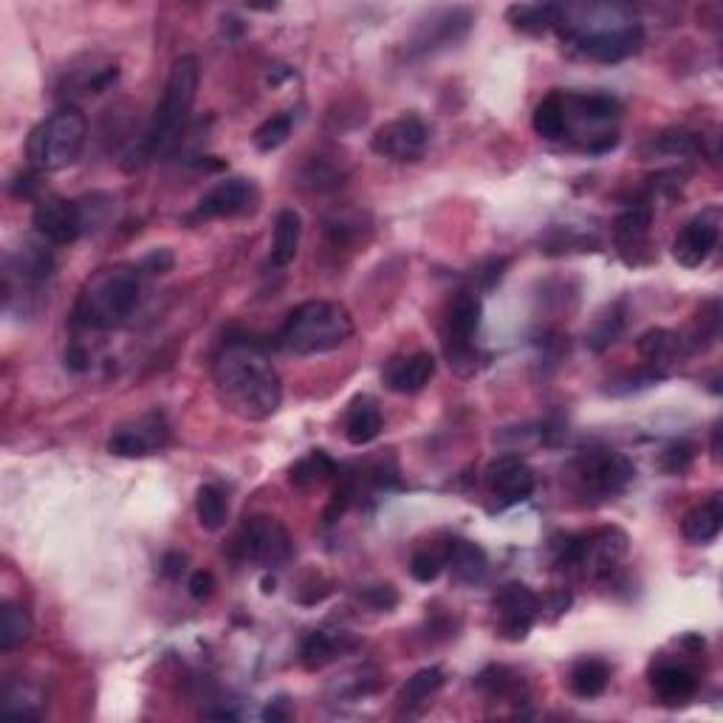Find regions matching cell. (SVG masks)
I'll return each instance as SVG.
<instances>
[{"label":"cell","mask_w":723,"mask_h":723,"mask_svg":"<svg viewBox=\"0 0 723 723\" xmlns=\"http://www.w3.org/2000/svg\"><path fill=\"white\" fill-rule=\"evenodd\" d=\"M215 396L232 415L243 421H267L283 402L278 368L258 342L229 340L212 362Z\"/></svg>","instance_id":"1"},{"label":"cell","mask_w":723,"mask_h":723,"mask_svg":"<svg viewBox=\"0 0 723 723\" xmlns=\"http://www.w3.org/2000/svg\"><path fill=\"white\" fill-rule=\"evenodd\" d=\"M588 18H569L563 7V20L556 26L560 40L594 62H622L639 54L644 46V29L633 18H622L624 9L616 7H582Z\"/></svg>","instance_id":"2"},{"label":"cell","mask_w":723,"mask_h":723,"mask_svg":"<svg viewBox=\"0 0 723 723\" xmlns=\"http://www.w3.org/2000/svg\"><path fill=\"white\" fill-rule=\"evenodd\" d=\"M139 300H142V269H100L82 285L71 311V325L80 331H113L133 317Z\"/></svg>","instance_id":"3"},{"label":"cell","mask_w":723,"mask_h":723,"mask_svg":"<svg viewBox=\"0 0 723 723\" xmlns=\"http://www.w3.org/2000/svg\"><path fill=\"white\" fill-rule=\"evenodd\" d=\"M199 57H179L173 62V69H170L168 82H164L161 102L155 106L153 119H150V128L144 133L142 148H139V159H161V155H168L181 142V133H184L187 122H190L192 106H195V97H199Z\"/></svg>","instance_id":"4"},{"label":"cell","mask_w":723,"mask_h":723,"mask_svg":"<svg viewBox=\"0 0 723 723\" xmlns=\"http://www.w3.org/2000/svg\"><path fill=\"white\" fill-rule=\"evenodd\" d=\"M353 337V320L340 303L331 300H309L291 309L280 328L278 342L294 357H320L340 351Z\"/></svg>","instance_id":"5"},{"label":"cell","mask_w":723,"mask_h":723,"mask_svg":"<svg viewBox=\"0 0 723 723\" xmlns=\"http://www.w3.org/2000/svg\"><path fill=\"white\" fill-rule=\"evenodd\" d=\"M88 139V119L80 108L66 106L43 119L29 133L26 159L34 173H57L80 159Z\"/></svg>","instance_id":"6"},{"label":"cell","mask_w":723,"mask_h":723,"mask_svg":"<svg viewBox=\"0 0 723 723\" xmlns=\"http://www.w3.org/2000/svg\"><path fill=\"white\" fill-rule=\"evenodd\" d=\"M483 305L475 291H461L452 300L444 322V353L450 359V368L461 376H475L481 368V351L475 348V334L481 328Z\"/></svg>","instance_id":"7"},{"label":"cell","mask_w":723,"mask_h":723,"mask_svg":"<svg viewBox=\"0 0 723 723\" xmlns=\"http://www.w3.org/2000/svg\"><path fill=\"white\" fill-rule=\"evenodd\" d=\"M235 554L241 563L260 565V569H280L294 556V543L278 518L254 514L238 532Z\"/></svg>","instance_id":"8"},{"label":"cell","mask_w":723,"mask_h":723,"mask_svg":"<svg viewBox=\"0 0 723 723\" xmlns=\"http://www.w3.org/2000/svg\"><path fill=\"white\" fill-rule=\"evenodd\" d=\"M636 466L627 455L613 450H594L576 461V478L585 495L596 498V501H613L631 486Z\"/></svg>","instance_id":"9"},{"label":"cell","mask_w":723,"mask_h":723,"mask_svg":"<svg viewBox=\"0 0 723 723\" xmlns=\"http://www.w3.org/2000/svg\"><path fill=\"white\" fill-rule=\"evenodd\" d=\"M498 636L506 642H523L540 616V596L523 582H506L495 594Z\"/></svg>","instance_id":"10"},{"label":"cell","mask_w":723,"mask_h":723,"mask_svg":"<svg viewBox=\"0 0 723 723\" xmlns=\"http://www.w3.org/2000/svg\"><path fill=\"white\" fill-rule=\"evenodd\" d=\"M426 142H430V130H426L424 119H419L415 113H404L399 119H390L373 133L371 150L382 159L410 164L426 153Z\"/></svg>","instance_id":"11"},{"label":"cell","mask_w":723,"mask_h":723,"mask_svg":"<svg viewBox=\"0 0 723 723\" xmlns=\"http://www.w3.org/2000/svg\"><path fill=\"white\" fill-rule=\"evenodd\" d=\"M717 241H721V210L706 207L679 229V235L673 241L675 263L684 269L704 267L710 254L715 252Z\"/></svg>","instance_id":"12"},{"label":"cell","mask_w":723,"mask_h":723,"mask_svg":"<svg viewBox=\"0 0 723 723\" xmlns=\"http://www.w3.org/2000/svg\"><path fill=\"white\" fill-rule=\"evenodd\" d=\"M31 227L51 247H71L86 232L80 204L62 199V195H46V199H40V204L34 207V215H31Z\"/></svg>","instance_id":"13"},{"label":"cell","mask_w":723,"mask_h":723,"mask_svg":"<svg viewBox=\"0 0 723 723\" xmlns=\"http://www.w3.org/2000/svg\"><path fill=\"white\" fill-rule=\"evenodd\" d=\"M486 489L489 495L498 501V509H509L525 503L534 495L538 478H534V470L525 464L523 458L501 455L498 461L489 464Z\"/></svg>","instance_id":"14"},{"label":"cell","mask_w":723,"mask_h":723,"mask_svg":"<svg viewBox=\"0 0 723 723\" xmlns=\"http://www.w3.org/2000/svg\"><path fill=\"white\" fill-rule=\"evenodd\" d=\"M260 204V192L249 179H223L201 195L195 218H241L252 215Z\"/></svg>","instance_id":"15"},{"label":"cell","mask_w":723,"mask_h":723,"mask_svg":"<svg viewBox=\"0 0 723 723\" xmlns=\"http://www.w3.org/2000/svg\"><path fill=\"white\" fill-rule=\"evenodd\" d=\"M472 23H475V14L466 7H452L441 9V12L430 14V20L419 26L413 38V49L419 54H433V51L450 49V46L461 43L472 31Z\"/></svg>","instance_id":"16"},{"label":"cell","mask_w":723,"mask_h":723,"mask_svg":"<svg viewBox=\"0 0 723 723\" xmlns=\"http://www.w3.org/2000/svg\"><path fill=\"white\" fill-rule=\"evenodd\" d=\"M170 441V426L161 413H148L137 424L119 426L108 439V452L117 458H148L164 450Z\"/></svg>","instance_id":"17"},{"label":"cell","mask_w":723,"mask_h":723,"mask_svg":"<svg viewBox=\"0 0 723 723\" xmlns=\"http://www.w3.org/2000/svg\"><path fill=\"white\" fill-rule=\"evenodd\" d=\"M650 221L653 212L647 204H631L613 223V241L624 263L642 267L650 260Z\"/></svg>","instance_id":"18"},{"label":"cell","mask_w":723,"mask_h":723,"mask_svg":"<svg viewBox=\"0 0 723 723\" xmlns=\"http://www.w3.org/2000/svg\"><path fill=\"white\" fill-rule=\"evenodd\" d=\"M433 376L435 359L433 353L426 351L410 353V357H393L382 371L388 390H393L399 396H415V393H421L430 384Z\"/></svg>","instance_id":"19"},{"label":"cell","mask_w":723,"mask_h":723,"mask_svg":"<svg viewBox=\"0 0 723 723\" xmlns=\"http://www.w3.org/2000/svg\"><path fill=\"white\" fill-rule=\"evenodd\" d=\"M54 272V252L51 243L43 238H29L23 247L7 258V280H20L26 285H40L51 278Z\"/></svg>","instance_id":"20"},{"label":"cell","mask_w":723,"mask_h":723,"mask_svg":"<svg viewBox=\"0 0 723 723\" xmlns=\"http://www.w3.org/2000/svg\"><path fill=\"white\" fill-rule=\"evenodd\" d=\"M650 686L664 706H681L699 693V679L686 664L662 662L650 673Z\"/></svg>","instance_id":"21"},{"label":"cell","mask_w":723,"mask_h":723,"mask_svg":"<svg viewBox=\"0 0 723 723\" xmlns=\"http://www.w3.org/2000/svg\"><path fill=\"white\" fill-rule=\"evenodd\" d=\"M686 342L681 340L675 331H667V328H653L647 334L639 337L636 351L639 357L644 359V368H653L655 373L667 376L670 365L679 362V357L684 353Z\"/></svg>","instance_id":"22"},{"label":"cell","mask_w":723,"mask_h":723,"mask_svg":"<svg viewBox=\"0 0 723 723\" xmlns=\"http://www.w3.org/2000/svg\"><path fill=\"white\" fill-rule=\"evenodd\" d=\"M382 426H384V419H382V410H379V404L373 402L371 396H357L351 402V408H348L342 430H345L348 444L368 446L379 439Z\"/></svg>","instance_id":"23"},{"label":"cell","mask_w":723,"mask_h":723,"mask_svg":"<svg viewBox=\"0 0 723 723\" xmlns=\"http://www.w3.org/2000/svg\"><path fill=\"white\" fill-rule=\"evenodd\" d=\"M444 565H450L455 580L464 582V585L483 582V576L489 574L486 551L478 543H472V540H450V545L444 551Z\"/></svg>","instance_id":"24"},{"label":"cell","mask_w":723,"mask_h":723,"mask_svg":"<svg viewBox=\"0 0 723 723\" xmlns=\"http://www.w3.org/2000/svg\"><path fill=\"white\" fill-rule=\"evenodd\" d=\"M353 639L348 633H328V631H314L303 639L300 644V664L305 670H322L331 662H337L345 650L353 647Z\"/></svg>","instance_id":"25"},{"label":"cell","mask_w":723,"mask_h":723,"mask_svg":"<svg viewBox=\"0 0 723 723\" xmlns=\"http://www.w3.org/2000/svg\"><path fill=\"white\" fill-rule=\"evenodd\" d=\"M723 529V503L721 495L710 498L701 506H695L693 512H686L684 523H681V534L686 543L693 545H710L715 543L717 534Z\"/></svg>","instance_id":"26"},{"label":"cell","mask_w":723,"mask_h":723,"mask_svg":"<svg viewBox=\"0 0 723 723\" xmlns=\"http://www.w3.org/2000/svg\"><path fill=\"white\" fill-rule=\"evenodd\" d=\"M300 238H303V218H300L298 210H285L278 212L274 218V232H272V267L285 269L291 260L298 258Z\"/></svg>","instance_id":"27"},{"label":"cell","mask_w":723,"mask_h":723,"mask_svg":"<svg viewBox=\"0 0 723 723\" xmlns=\"http://www.w3.org/2000/svg\"><path fill=\"white\" fill-rule=\"evenodd\" d=\"M506 20L523 34H545L563 20V7L556 3H514L506 9Z\"/></svg>","instance_id":"28"},{"label":"cell","mask_w":723,"mask_h":723,"mask_svg":"<svg viewBox=\"0 0 723 723\" xmlns=\"http://www.w3.org/2000/svg\"><path fill=\"white\" fill-rule=\"evenodd\" d=\"M565 108H569V119L580 117L582 122L591 124L611 122L622 113L619 100H613L607 93H565Z\"/></svg>","instance_id":"29"},{"label":"cell","mask_w":723,"mask_h":723,"mask_svg":"<svg viewBox=\"0 0 723 723\" xmlns=\"http://www.w3.org/2000/svg\"><path fill=\"white\" fill-rule=\"evenodd\" d=\"M532 128L538 137L556 142L569 133V108H565V93H549L538 108H534Z\"/></svg>","instance_id":"30"},{"label":"cell","mask_w":723,"mask_h":723,"mask_svg":"<svg viewBox=\"0 0 723 723\" xmlns=\"http://www.w3.org/2000/svg\"><path fill=\"white\" fill-rule=\"evenodd\" d=\"M334 475H340V466H337L334 458L322 450H311L309 455H303L298 464L291 466L289 481H291V486L311 489V486H320V483L331 481Z\"/></svg>","instance_id":"31"},{"label":"cell","mask_w":723,"mask_h":723,"mask_svg":"<svg viewBox=\"0 0 723 723\" xmlns=\"http://www.w3.org/2000/svg\"><path fill=\"white\" fill-rule=\"evenodd\" d=\"M607 681H611V667L602 659H580L569 675L571 693L580 695V699L602 695L607 690Z\"/></svg>","instance_id":"32"},{"label":"cell","mask_w":723,"mask_h":723,"mask_svg":"<svg viewBox=\"0 0 723 723\" xmlns=\"http://www.w3.org/2000/svg\"><path fill=\"white\" fill-rule=\"evenodd\" d=\"M444 681L446 679L441 667L419 670L413 679H408V684H404L402 693H399V706H402V712H408V715L410 712H419L421 706H424L426 701L433 699L441 686H444Z\"/></svg>","instance_id":"33"},{"label":"cell","mask_w":723,"mask_h":723,"mask_svg":"<svg viewBox=\"0 0 723 723\" xmlns=\"http://www.w3.org/2000/svg\"><path fill=\"white\" fill-rule=\"evenodd\" d=\"M31 631H34L31 613L18 602H3V607H0V650L3 653L18 650L20 644L29 642Z\"/></svg>","instance_id":"34"},{"label":"cell","mask_w":723,"mask_h":723,"mask_svg":"<svg viewBox=\"0 0 723 723\" xmlns=\"http://www.w3.org/2000/svg\"><path fill=\"white\" fill-rule=\"evenodd\" d=\"M195 512H199V523L207 532H218L227 525L229 518V501L223 495V489L215 483H204L195 495Z\"/></svg>","instance_id":"35"},{"label":"cell","mask_w":723,"mask_h":723,"mask_svg":"<svg viewBox=\"0 0 723 723\" xmlns=\"http://www.w3.org/2000/svg\"><path fill=\"white\" fill-rule=\"evenodd\" d=\"M43 693L38 686L23 684V681H12L7 684V693H3V710L12 712V715L20 717H43Z\"/></svg>","instance_id":"36"},{"label":"cell","mask_w":723,"mask_h":723,"mask_svg":"<svg viewBox=\"0 0 723 723\" xmlns=\"http://www.w3.org/2000/svg\"><path fill=\"white\" fill-rule=\"evenodd\" d=\"M291 130H294V117L289 111L274 113L267 122H260L252 133V144L260 150V153H272V150L283 148L289 142Z\"/></svg>","instance_id":"37"},{"label":"cell","mask_w":723,"mask_h":723,"mask_svg":"<svg viewBox=\"0 0 723 723\" xmlns=\"http://www.w3.org/2000/svg\"><path fill=\"white\" fill-rule=\"evenodd\" d=\"M475 686L492 701H506V699H518L520 679L509 667H498V664H492V667H486L481 675H478Z\"/></svg>","instance_id":"38"},{"label":"cell","mask_w":723,"mask_h":723,"mask_svg":"<svg viewBox=\"0 0 723 723\" xmlns=\"http://www.w3.org/2000/svg\"><path fill=\"white\" fill-rule=\"evenodd\" d=\"M701 148V139L684 128L664 130L659 137L650 139L644 153H662V155H690Z\"/></svg>","instance_id":"39"},{"label":"cell","mask_w":723,"mask_h":723,"mask_svg":"<svg viewBox=\"0 0 723 723\" xmlns=\"http://www.w3.org/2000/svg\"><path fill=\"white\" fill-rule=\"evenodd\" d=\"M695 461V446L690 441H673L667 450L662 452V470L667 475H684Z\"/></svg>","instance_id":"40"},{"label":"cell","mask_w":723,"mask_h":723,"mask_svg":"<svg viewBox=\"0 0 723 723\" xmlns=\"http://www.w3.org/2000/svg\"><path fill=\"white\" fill-rule=\"evenodd\" d=\"M444 571V556L435 554V551H415L413 560H410V576L415 582H435L439 574Z\"/></svg>","instance_id":"41"},{"label":"cell","mask_w":723,"mask_h":723,"mask_svg":"<svg viewBox=\"0 0 723 723\" xmlns=\"http://www.w3.org/2000/svg\"><path fill=\"white\" fill-rule=\"evenodd\" d=\"M622 328H624V317L616 314V311H611V314L594 328V334L588 337V345L594 348V351H605L607 345L616 342V337L622 334Z\"/></svg>","instance_id":"42"},{"label":"cell","mask_w":723,"mask_h":723,"mask_svg":"<svg viewBox=\"0 0 723 723\" xmlns=\"http://www.w3.org/2000/svg\"><path fill=\"white\" fill-rule=\"evenodd\" d=\"M359 600L365 602V605H371L373 611H393V607L399 605V594L393 585L365 588V591L359 594Z\"/></svg>","instance_id":"43"},{"label":"cell","mask_w":723,"mask_h":723,"mask_svg":"<svg viewBox=\"0 0 723 723\" xmlns=\"http://www.w3.org/2000/svg\"><path fill=\"white\" fill-rule=\"evenodd\" d=\"M353 495H357V489H353L351 481H342L340 486H337L334 498H331V503H328L325 509V523H334V520H340L342 514L348 512V506L353 503Z\"/></svg>","instance_id":"44"},{"label":"cell","mask_w":723,"mask_h":723,"mask_svg":"<svg viewBox=\"0 0 723 723\" xmlns=\"http://www.w3.org/2000/svg\"><path fill=\"white\" fill-rule=\"evenodd\" d=\"M187 591H190V596L195 602L210 600V596L215 594V576H212L210 571H195V574L190 576V582H187Z\"/></svg>","instance_id":"45"},{"label":"cell","mask_w":723,"mask_h":723,"mask_svg":"<svg viewBox=\"0 0 723 723\" xmlns=\"http://www.w3.org/2000/svg\"><path fill=\"white\" fill-rule=\"evenodd\" d=\"M142 272H148V274H164V272H170V269H173V254L168 252V249H159V252H150L148 258L142 260Z\"/></svg>","instance_id":"46"},{"label":"cell","mask_w":723,"mask_h":723,"mask_svg":"<svg viewBox=\"0 0 723 723\" xmlns=\"http://www.w3.org/2000/svg\"><path fill=\"white\" fill-rule=\"evenodd\" d=\"M184 571H187V556L181 554V551H170V554H164V560H161V574L168 576V580H179Z\"/></svg>","instance_id":"47"},{"label":"cell","mask_w":723,"mask_h":723,"mask_svg":"<svg viewBox=\"0 0 723 723\" xmlns=\"http://www.w3.org/2000/svg\"><path fill=\"white\" fill-rule=\"evenodd\" d=\"M712 458L721 461V424H715V433H712Z\"/></svg>","instance_id":"48"}]
</instances>
